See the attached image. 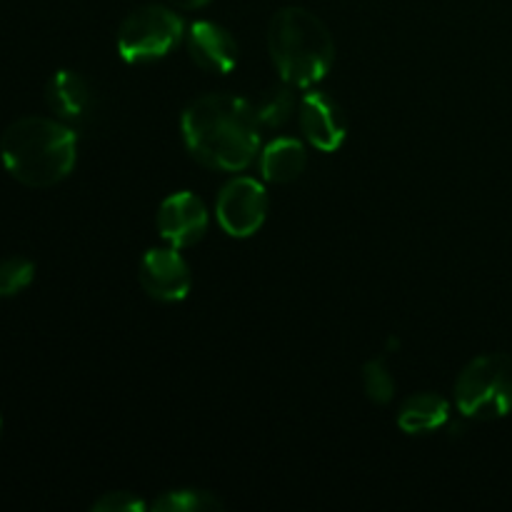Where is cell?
<instances>
[{
	"label": "cell",
	"instance_id": "cell-1",
	"mask_svg": "<svg viewBox=\"0 0 512 512\" xmlns=\"http://www.w3.org/2000/svg\"><path fill=\"white\" fill-rule=\"evenodd\" d=\"M183 140L205 168L238 173L255 160L260 148V120L250 100L210 93L193 100L183 113Z\"/></svg>",
	"mask_w": 512,
	"mask_h": 512
},
{
	"label": "cell",
	"instance_id": "cell-2",
	"mask_svg": "<svg viewBox=\"0 0 512 512\" xmlns=\"http://www.w3.org/2000/svg\"><path fill=\"white\" fill-rule=\"evenodd\" d=\"M0 160L18 183L28 188H53L73 173L78 135L58 118H18L0 138Z\"/></svg>",
	"mask_w": 512,
	"mask_h": 512
},
{
	"label": "cell",
	"instance_id": "cell-3",
	"mask_svg": "<svg viewBox=\"0 0 512 512\" xmlns=\"http://www.w3.org/2000/svg\"><path fill=\"white\" fill-rule=\"evenodd\" d=\"M268 53L280 80L293 88H313L333 68L335 40L318 15L288 5L270 18Z\"/></svg>",
	"mask_w": 512,
	"mask_h": 512
},
{
	"label": "cell",
	"instance_id": "cell-4",
	"mask_svg": "<svg viewBox=\"0 0 512 512\" xmlns=\"http://www.w3.org/2000/svg\"><path fill=\"white\" fill-rule=\"evenodd\" d=\"M455 405L465 418L498 420L512 413V355L488 353L470 360L455 383Z\"/></svg>",
	"mask_w": 512,
	"mask_h": 512
},
{
	"label": "cell",
	"instance_id": "cell-5",
	"mask_svg": "<svg viewBox=\"0 0 512 512\" xmlns=\"http://www.w3.org/2000/svg\"><path fill=\"white\" fill-rule=\"evenodd\" d=\"M183 40V20L165 5H140L130 10L118 28V53L128 63L165 58Z\"/></svg>",
	"mask_w": 512,
	"mask_h": 512
},
{
	"label": "cell",
	"instance_id": "cell-6",
	"mask_svg": "<svg viewBox=\"0 0 512 512\" xmlns=\"http://www.w3.org/2000/svg\"><path fill=\"white\" fill-rule=\"evenodd\" d=\"M215 213L230 238H250L268 218V193L255 178H233L220 190Z\"/></svg>",
	"mask_w": 512,
	"mask_h": 512
},
{
	"label": "cell",
	"instance_id": "cell-7",
	"mask_svg": "<svg viewBox=\"0 0 512 512\" xmlns=\"http://www.w3.org/2000/svg\"><path fill=\"white\" fill-rule=\"evenodd\" d=\"M140 288L158 303H178L188 298L193 275L178 248H153L143 255L138 270Z\"/></svg>",
	"mask_w": 512,
	"mask_h": 512
},
{
	"label": "cell",
	"instance_id": "cell-8",
	"mask_svg": "<svg viewBox=\"0 0 512 512\" xmlns=\"http://www.w3.org/2000/svg\"><path fill=\"white\" fill-rule=\"evenodd\" d=\"M298 120L305 140L323 153H335L348 135V118L335 98L323 90H308L298 103Z\"/></svg>",
	"mask_w": 512,
	"mask_h": 512
},
{
	"label": "cell",
	"instance_id": "cell-9",
	"mask_svg": "<svg viewBox=\"0 0 512 512\" xmlns=\"http://www.w3.org/2000/svg\"><path fill=\"white\" fill-rule=\"evenodd\" d=\"M208 223L210 218L203 200L190 190L168 195L158 210L160 238L173 248H190L198 240H203V235L208 233Z\"/></svg>",
	"mask_w": 512,
	"mask_h": 512
},
{
	"label": "cell",
	"instance_id": "cell-10",
	"mask_svg": "<svg viewBox=\"0 0 512 512\" xmlns=\"http://www.w3.org/2000/svg\"><path fill=\"white\" fill-rule=\"evenodd\" d=\"M188 53L198 68L208 73H230L238 65V43L233 35L218 23L200 20L190 25Z\"/></svg>",
	"mask_w": 512,
	"mask_h": 512
},
{
	"label": "cell",
	"instance_id": "cell-11",
	"mask_svg": "<svg viewBox=\"0 0 512 512\" xmlns=\"http://www.w3.org/2000/svg\"><path fill=\"white\" fill-rule=\"evenodd\" d=\"M45 103L58 120H80L90 110V88L75 70H55L45 85Z\"/></svg>",
	"mask_w": 512,
	"mask_h": 512
},
{
	"label": "cell",
	"instance_id": "cell-12",
	"mask_svg": "<svg viewBox=\"0 0 512 512\" xmlns=\"http://www.w3.org/2000/svg\"><path fill=\"white\" fill-rule=\"evenodd\" d=\"M308 165V153L305 145L295 138H278L265 145L260 153V173L268 183L285 185L298 180Z\"/></svg>",
	"mask_w": 512,
	"mask_h": 512
},
{
	"label": "cell",
	"instance_id": "cell-13",
	"mask_svg": "<svg viewBox=\"0 0 512 512\" xmlns=\"http://www.w3.org/2000/svg\"><path fill=\"white\" fill-rule=\"evenodd\" d=\"M450 418V403L443 395L418 393L410 395L398 413V425L408 435L435 433L443 428Z\"/></svg>",
	"mask_w": 512,
	"mask_h": 512
},
{
	"label": "cell",
	"instance_id": "cell-14",
	"mask_svg": "<svg viewBox=\"0 0 512 512\" xmlns=\"http://www.w3.org/2000/svg\"><path fill=\"white\" fill-rule=\"evenodd\" d=\"M250 105H253L260 125H265V128H280V125H285L293 118V85H288L285 80L280 85H270L263 93H258V98L250 100Z\"/></svg>",
	"mask_w": 512,
	"mask_h": 512
},
{
	"label": "cell",
	"instance_id": "cell-15",
	"mask_svg": "<svg viewBox=\"0 0 512 512\" xmlns=\"http://www.w3.org/2000/svg\"><path fill=\"white\" fill-rule=\"evenodd\" d=\"M223 508L225 503L218 495L198 488L168 490L148 505V510L153 512H218Z\"/></svg>",
	"mask_w": 512,
	"mask_h": 512
},
{
	"label": "cell",
	"instance_id": "cell-16",
	"mask_svg": "<svg viewBox=\"0 0 512 512\" xmlns=\"http://www.w3.org/2000/svg\"><path fill=\"white\" fill-rule=\"evenodd\" d=\"M363 388L375 405H388L395 398V378L385 358H373L365 363Z\"/></svg>",
	"mask_w": 512,
	"mask_h": 512
},
{
	"label": "cell",
	"instance_id": "cell-17",
	"mask_svg": "<svg viewBox=\"0 0 512 512\" xmlns=\"http://www.w3.org/2000/svg\"><path fill=\"white\" fill-rule=\"evenodd\" d=\"M35 278V265L28 258H13L0 260V298H13V295L23 293Z\"/></svg>",
	"mask_w": 512,
	"mask_h": 512
},
{
	"label": "cell",
	"instance_id": "cell-18",
	"mask_svg": "<svg viewBox=\"0 0 512 512\" xmlns=\"http://www.w3.org/2000/svg\"><path fill=\"white\" fill-rule=\"evenodd\" d=\"M93 512H143L148 505L138 498V495L128 493V490H115V493H105L103 498L95 500L90 505Z\"/></svg>",
	"mask_w": 512,
	"mask_h": 512
},
{
	"label": "cell",
	"instance_id": "cell-19",
	"mask_svg": "<svg viewBox=\"0 0 512 512\" xmlns=\"http://www.w3.org/2000/svg\"><path fill=\"white\" fill-rule=\"evenodd\" d=\"M170 5H175V8L180 10H198L203 8V5H208L210 0H168Z\"/></svg>",
	"mask_w": 512,
	"mask_h": 512
},
{
	"label": "cell",
	"instance_id": "cell-20",
	"mask_svg": "<svg viewBox=\"0 0 512 512\" xmlns=\"http://www.w3.org/2000/svg\"><path fill=\"white\" fill-rule=\"evenodd\" d=\"M0 430H3V420H0Z\"/></svg>",
	"mask_w": 512,
	"mask_h": 512
}]
</instances>
